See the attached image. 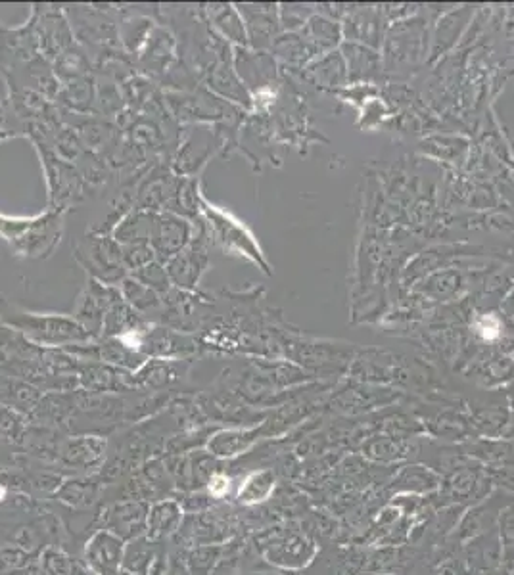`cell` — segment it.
<instances>
[{
	"instance_id": "cell-1",
	"label": "cell",
	"mask_w": 514,
	"mask_h": 575,
	"mask_svg": "<svg viewBox=\"0 0 514 575\" xmlns=\"http://www.w3.org/2000/svg\"><path fill=\"white\" fill-rule=\"evenodd\" d=\"M0 321L18 330L31 344L48 349H68L94 338L71 315L35 313L0 296Z\"/></svg>"
},
{
	"instance_id": "cell-2",
	"label": "cell",
	"mask_w": 514,
	"mask_h": 575,
	"mask_svg": "<svg viewBox=\"0 0 514 575\" xmlns=\"http://www.w3.org/2000/svg\"><path fill=\"white\" fill-rule=\"evenodd\" d=\"M68 211L45 209L43 213L20 217L0 213V238L24 259H48L62 242Z\"/></svg>"
},
{
	"instance_id": "cell-3",
	"label": "cell",
	"mask_w": 514,
	"mask_h": 575,
	"mask_svg": "<svg viewBox=\"0 0 514 575\" xmlns=\"http://www.w3.org/2000/svg\"><path fill=\"white\" fill-rule=\"evenodd\" d=\"M198 219L208 232L211 246H217L227 255L244 257L246 261L254 263L257 269H261L265 275H273L271 263L267 261L254 232L248 229L240 219H236L233 213L211 204L210 200L202 194Z\"/></svg>"
},
{
	"instance_id": "cell-4",
	"label": "cell",
	"mask_w": 514,
	"mask_h": 575,
	"mask_svg": "<svg viewBox=\"0 0 514 575\" xmlns=\"http://www.w3.org/2000/svg\"><path fill=\"white\" fill-rule=\"evenodd\" d=\"M73 31V37L85 46V52H112L121 48L119 43V20L114 6L106 4H75L62 6Z\"/></svg>"
},
{
	"instance_id": "cell-5",
	"label": "cell",
	"mask_w": 514,
	"mask_h": 575,
	"mask_svg": "<svg viewBox=\"0 0 514 575\" xmlns=\"http://www.w3.org/2000/svg\"><path fill=\"white\" fill-rule=\"evenodd\" d=\"M73 259L83 267L87 278H94L108 286H119L129 273L121 259V246L112 234H98L89 230L75 246Z\"/></svg>"
},
{
	"instance_id": "cell-6",
	"label": "cell",
	"mask_w": 514,
	"mask_h": 575,
	"mask_svg": "<svg viewBox=\"0 0 514 575\" xmlns=\"http://www.w3.org/2000/svg\"><path fill=\"white\" fill-rule=\"evenodd\" d=\"M41 165L45 171V181L48 188V209L68 211L83 200L85 194V181L77 167L70 161L60 158L52 144H35Z\"/></svg>"
},
{
	"instance_id": "cell-7",
	"label": "cell",
	"mask_w": 514,
	"mask_h": 575,
	"mask_svg": "<svg viewBox=\"0 0 514 575\" xmlns=\"http://www.w3.org/2000/svg\"><path fill=\"white\" fill-rule=\"evenodd\" d=\"M117 340H121L144 357L154 359H177L200 349L194 334H187L156 322H144L139 330Z\"/></svg>"
},
{
	"instance_id": "cell-8",
	"label": "cell",
	"mask_w": 514,
	"mask_h": 575,
	"mask_svg": "<svg viewBox=\"0 0 514 575\" xmlns=\"http://www.w3.org/2000/svg\"><path fill=\"white\" fill-rule=\"evenodd\" d=\"M210 248L208 232L198 219L194 221V234L187 248L165 263V269L171 278L173 288H179L185 292L200 290V280L211 267Z\"/></svg>"
},
{
	"instance_id": "cell-9",
	"label": "cell",
	"mask_w": 514,
	"mask_h": 575,
	"mask_svg": "<svg viewBox=\"0 0 514 575\" xmlns=\"http://www.w3.org/2000/svg\"><path fill=\"white\" fill-rule=\"evenodd\" d=\"M39 58H43V54L31 16L22 27L14 29L0 23V75L4 79L29 68Z\"/></svg>"
},
{
	"instance_id": "cell-10",
	"label": "cell",
	"mask_w": 514,
	"mask_h": 575,
	"mask_svg": "<svg viewBox=\"0 0 514 575\" xmlns=\"http://www.w3.org/2000/svg\"><path fill=\"white\" fill-rule=\"evenodd\" d=\"M123 296L119 286H108L94 278H87L85 288L81 290L79 298L75 301L71 317L79 322L94 340L102 336V326L106 315L116 307Z\"/></svg>"
},
{
	"instance_id": "cell-11",
	"label": "cell",
	"mask_w": 514,
	"mask_h": 575,
	"mask_svg": "<svg viewBox=\"0 0 514 575\" xmlns=\"http://www.w3.org/2000/svg\"><path fill=\"white\" fill-rule=\"evenodd\" d=\"M31 18L35 22L41 54L50 64L68 48L75 45L68 16L62 6L56 4H33Z\"/></svg>"
},
{
	"instance_id": "cell-12",
	"label": "cell",
	"mask_w": 514,
	"mask_h": 575,
	"mask_svg": "<svg viewBox=\"0 0 514 575\" xmlns=\"http://www.w3.org/2000/svg\"><path fill=\"white\" fill-rule=\"evenodd\" d=\"M233 66L238 79L250 94L273 91V83L277 81V64L265 50L236 46L233 48Z\"/></svg>"
},
{
	"instance_id": "cell-13",
	"label": "cell",
	"mask_w": 514,
	"mask_h": 575,
	"mask_svg": "<svg viewBox=\"0 0 514 575\" xmlns=\"http://www.w3.org/2000/svg\"><path fill=\"white\" fill-rule=\"evenodd\" d=\"M194 221L179 217L175 213H156L150 246L160 263H167L171 257L183 252L192 240Z\"/></svg>"
},
{
	"instance_id": "cell-14",
	"label": "cell",
	"mask_w": 514,
	"mask_h": 575,
	"mask_svg": "<svg viewBox=\"0 0 514 575\" xmlns=\"http://www.w3.org/2000/svg\"><path fill=\"white\" fill-rule=\"evenodd\" d=\"M248 35V46L254 50L273 48L281 27L277 4H236Z\"/></svg>"
},
{
	"instance_id": "cell-15",
	"label": "cell",
	"mask_w": 514,
	"mask_h": 575,
	"mask_svg": "<svg viewBox=\"0 0 514 575\" xmlns=\"http://www.w3.org/2000/svg\"><path fill=\"white\" fill-rule=\"evenodd\" d=\"M139 68L150 75L164 79L165 73L177 62L179 58V45L175 35L165 27V25H156L139 52Z\"/></svg>"
},
{
	"instance_id": "cell-16",
	"label": "cell",
	"mask_w": 514,
	"mask_h": 575,
	"mask_svg": "<svg viewBox=\"0 0 514 575\" xmlns=\"http://www.w3.org/2000/svg\"><path fill=\"white\" fill-rule=\"evenodd\" d=\"M204 18L211 31L234 48H250L246 27L236 4H204Z\"/></svg>"
},
{
	"instance_id": "cell-17",
	"label": "cell",
	"mask_w": 514,
	"mask_h": 575,
	"mask_svg": "<svg viewBox=\"0 0 514 575\" xmlns=\"http://www.w3.org/2000/svg\"><path fill=\"white\" fill-rule=\"evenodd\" d=\"M52 349L31 344L18 330L0 321V363L22 361V363H48ZM54 357V355H52Z\"/></svg>"
},
{
	"instance_id": "cell-18",
	"label": "cell",
	"mask_w": 514,
	"mask_h": 575,
	"mask_svg": "<svg viewBox=\"0 0 514 575\" xmlns=\"http://www.w3.org/2000/svg\"><path fill=\"white\" fill-rule=\"evenodd\" d=\"M154 221H156V213L146 211L141 207H133L117 221L116 227L112 230V238L119 246L150 244Z\"/></svg>"
},
{
	"instance_id": "cell-19",
	"label": "cell",
	"mask_w": 514,
	"mask_h": 575,
	"mask_svg": "<svg viewBox=\"0 0 514 575\" xmlns=\"http://www.w3.org/2000/svg\"><path fill=\"white\" fill-rule=\"evenodd\" d=\"M119 292L125 303H129L137 313H141L144 321L156 322L164 305V296L156 294L133 276H127L119 284Z\"/></svg>"
},
{
	"instance_id": "cell-20",
	"label": "cell",
	"mask_w": 514,
	"mask_h": 575,
	"mask_svg": "<svg viewBox=\"0 0 514 575\" xmlns=\"http://www.w3.org/2000/svg\"><path fill=\"white\" fill-rule=\"evenodd\" d=\"M144 322L148 321H144L141 313H137L129 303L119 301L116 307L106 315L100 338H121V336H127L131 332L139 330Z\"/></svg>"
},
{
	"instance_id": "cell-21",
	"label": "cell",
	"mask_w": 514,
	"mask_h": 575,
	"mask_svg": "<svg viewBox=\"0 0 514 575\" xmlns=\"http://www.w3.org/2000/svg\"><path fill=\"white\" fill-rule=\"evenodd\" d=\"M300 37L315 52L319 48H330V46L336 45L340 35H338V27L334 23L313 18V20L307 22V29L302 31Z\"/></svg>"
},
{
	"instance_id": "cell-22",
	"label": "cell",
	"mask_w": 514,
	"mask_h": 575,
	"mask_svg": "<svg viewBox=\"0 0 514 575\" xmlns=\"http://www.w3.org/2000/svg\"><path fill=\"white\" fill-rule=\"evenodd\" d=\"M129 276L137 278L144 286H148L150 290H154L160 296H165V294H169L173 290V284H171V278L167 275V269H165L164 263H160V261H152V263L144 265L142 269L131 273Z\"/></svg>"
},
{
	"instance_id": "cell-23",
	"label": "cell",
	"mask_w": 514,
	"mask_h": 575,
	"mask_svg": "<svg viewBox=\"0 0 514 575\" xmlns=\"http://www.w3.org/2000/svg\"><path fill=\"white\" fill-rule=\"evenodd\" d=\"M121 259H123V265L127 269V273H135L142 269L144 265L152 263V261H158L156 259V253L152 250L150 244H133V246H121Z\"/></svg>"
},
{
	"instance_id": "cell-24",
	"label": "cell",
	"mask_w": 514,
	"mask_h": 575,
	"mask_svg": "<svg viewBox=\"0 0 514 575\" xmlns=\"http://www.w3.org/2000/svg\"><path fill=\"white\" fill-rule=\"evenodd\" d=\"M273 491V478L269 474H254L244 489L240 487V499H244L246 503H256V501H263L269 493Z\"/></svg>"
},
{
	"instance_id": "cell-25",
	"label": "cell",
	"mask_w": 514,
	"mask_h": 575,
	"mask_svg": "<svg viewBox=\"0 0 514 575\" xmlns=\"http://www.w3.org/2000/svg\"><path fill=\"white\" fill-rule=\"evenodd\" d=\"M474 328L486 342H493L503 334V321L495 313H486L476 319Z\"/></svg>"
},
{
	"instance_id": "cell-26",
	"label": "cell",
	"mask_w": 514,
	"mask_h": 575,
	"mask_svg": "<svg viewBox=\"0 0 514 575\" xmlns=\"http://www.w3.org/2000/svg\"><path fill=\"white\" fill-rule=\"evenodd\" d=\"M229 483H231V480L225 478V476H213L210 482L211 495L223 497L229 491Z\"/></svg>"
},
{
	"instance_id": "cell-27",
	"label": "cell",
	"mask_w": 514,
	"mask_h": 575,
	"mask_svg": "<svg viewBox=\"0 0 514 575\" xmlns=\"http://www.w3.org/2000/svg\"><path fill=\"white\" fill-rule=\"evenodd\" d=\"M4 495H6V489H4V487H0V501L4 499Z\"/></svg>"
}]
</instances>
